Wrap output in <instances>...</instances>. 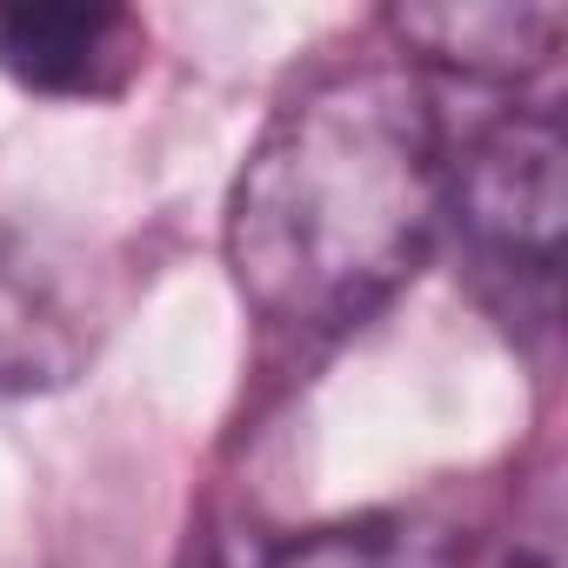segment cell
Here are the masks:
<instances>
[{"mask_svg": "<svg viewBox=\"0 0 568 568\" xmlns=\"http://www.w3.org/2000/svg\"><path fill=\"white\" fill-rule=\"evenodd\" d=\"M114 295L108 267L48 227H0V395H48L68 388L101 335Z\"/></svg>", "mask_w": 568, "mask_h": 568, "instance_id": "3957f363", "label": "cell"}, {"mask_svg": "<svg viewBox=\"0 0 568 568\" xmlns=\"http://www.w3.org/2000/svg\"><path fill=\"white\" fill-rule=\"evenodd\" d=\"M148 61V28L108 0H0V74L48 101H114Z\"/></svg>", "mask_w": 568, "mask_h": 568, "instance_id": "277c9868", "label": "cell"}, {"mask_svg": "<svg viewBox=\"0 0 568 568\" xmlns=\"http://www.w3.org/2000/svg\"><path fill=\"white\" fill-rule=\"evenodd\" d=\"M515 568H555V561H548V555H521Z\"/></svg>", "mask_w": 568, "mask_h": 568, "instance_id": "52a82bcc", "label": "cell"}, {"mask_svg": "<svg viewBox=\"0 0 568 568\" xmlns=\"http://www.w3.org/2000/svg\"><path fill=\"white\" fill-rule=\"evenodd\" d=\"M561 221L568 141L555 108H515L448 154V214L475 302L521 342L555 335L561 315Z\"/></svg>", "mask_w": 568, "mask_h": 568, "instance_id": "7a4b0ae2", "label": "cell"}, {"mask_svg": "<svg viewBox=\"0 0 568 568\" xmlns=\"http://www.w3.org/2000/svg\"><path fill=\"white\" fill-rule=\"evenodd\" d=\"M388 34L462 81L515 88L541 74L568 34V8L555 0H448V8H388ZM408 61V68H415Z\"/></svg>", "mask_w": 568, "mask_h": 568, "instance_id": "5b68a950", "label": "cell"}, {"mask_svg": "<svg viewBox=\"0 0 568 568\" xmlns=\"http://www.w3.org/2000/svg\"><path fill=\"white\" fill-rule=\"evenodd\" d=\"M448 128L408 61H342L302 81L227 194V274L288 348L375 322L442 241Z\"/></svg>", "mask_w": 568, "mask_h": 568, "instance_id": "6da1fadb", "label": "cell"}, {"mask_svg": "<svg viewBox=\"0 0 568 568\" xmlns=\"http://www.w3.org/2000/svg\"><path fill=\"white\" fill-rule=\"evenodd\" d=\"M267 568H468V541L455 521L422 508H375L295 535Z\"/></svg>", "mask_w": 568, "mask_h": 568, "instance_id": "8992f818", "label": "cell"}]
</instances>
